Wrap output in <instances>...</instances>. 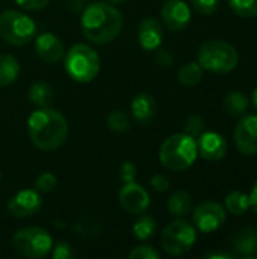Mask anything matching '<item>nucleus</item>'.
<instances>
[{
    "label": "nucleus",
    "instance_id": "f257e3e1",
    "mask_svg": "<svg viewBox=\"0 0 257 259\" xmlns=\"http://www.w3.org/2000/svg\"><path fill=\"white\" fill-rule=\"evenodd\" d=\"M27 132L32 143L41 150H56L68 135L65 117L53 108H38L27 118Z\"/></svg>",
    "mask_w": 257,
    "mask_h": 259
},
{
    "label": "nucleus",
    "instance_id": "f03ea898",
    "mask_svg": "<svg viewBox=\"0 0 257 259\" xmlns=\"http://www.w3.org/2000/svg\"><path fill=\"white\" fill-rule=\"evenodd\" d=\"M80 26L88 41L108 44L120 35L123 29V14L109 3H92L83 11Z\"/></svg>",
    "mask_w": 257,
    "mask_h": 259
},
{
    "label": "nucleus",
    "instance_id": "7ed1b4c3",
    "mask_svg": "<svg viewBox=\"0 0 257 259\" xmlns=\"http://www.w3.org/2000/svg\"><path fill=\"white\" fill-rule=\"evenodd\" d=\"M197 156V141L185 132L168 137L159 149V159L162 165L173 171H183L189 168L195 162Z\"/></svg>",
    "mask_w": 257,
    "mask_h": 259
},
{
    "label": "nucleus",
    "instance_id": "20e7f679",
    "mask_svg": "<svg viewBox=\"0 0 257 259\" xmlns=\"http://www.w3.org/2000/svg\"><path fill=\"white\" fill-rule=\"evenodd\" d=\"M197 62L203 70L224 74L238 67L239 55L230 42L223 39H211L198 49Z\"/></svg>",
    "mask_w": 257,
    "mask_h": 259
},
{
    "label": "nucleus",
    "instance_id": "39448f33",
    "mask_svg": "<svg viewBox=\"0 0 257 259\" xmlns=\"http://www.w3.org/2000/svg\"><path fill=\"white\" fill-rule=\"evenodd\" d=\"M65 70L76 82H91L100 73V56L88 44H74L65 55Z\"/></svg>",
    "mask_w": 257,
    "mask_h": 259
},
{
    "label": "nucleus",
    "instance_id": "423d86ee",
    "mask_svg": "<svg viewBox=\"0 0 257 259\" xmlns=\"http://www.w3.org/2000/svg\"><path fill=\"white\" fill-rule=\"evenodd\" d=\"M36 36V23L20 11H5L0 14V38L11 46L21 47Z\"/></svg>",
    "mask_w": 257,
    "mask_h": 259
},
{
    "label": "nucleus",
    "instance_id": "0eeeda50",
    "mask_svg": "<svg viewBox=\"0 0 257 259\" xmlns=\"http://www.w3.org/2000/svg\"><path fill=\"white\" fill-rule=\"evenodd\" d=\"M53 247L50 234L42 228H24L12 237V249L17 255L29 259H41L47 256Z\"/></svg>",
    "mask_w": 257,
    "mask_h": 259
},
{
    "label": "nucleus",
    "instance_id": "6e6552de",
    "mask_svg": "<svg viewBox=\"0 0 257 259\" xmlns=\"http://www.w3.org/2000/svg\"><path fill=\"white\" fill-rule=\"evenodd\" d=\"M197 241L195 226L182 217L171 222L161 234V246L171 256L188 253Z\"/></svg>",
    "mask_w": 257,
    "mask_h": 259
},
{
    "label": "nucleus",
    "instance_id": "1a4fd4ad",
    "mask_svg": "<svg viewBox=\"0 0 257 259\" xmlns=\"http://www.w3.org/2000/svg\"><path fill=\"white\" fill-rule=\"evenodd\" d=\"M227 220L226 208L218 202H203L192 212V223L195 229L203 234L218 231Z\"/></svg>",
    "mask_w": 257,
    "mask_h": 259
},
{
    "label": "nucleus",
    "instance_id": "9d476101",
    "mask_svg": "<svg viewBox=\"0 0 257 259\" xmlns=\"http://www.w3.org/2000/svg\"><path fill=\"white\" fill-rule=\"evenodd\" d=\"M235 144L242 155H257V114H245L239 118L233 132Z\"/></svg>",
    "mask_w": 257,
    "mask_h": 259
},
{
    "label": "nucleus",
    "instance_id": "9b49d317",
    "mask_svg": "<svg viewBox=\"0 0 257 259\" xmlns=\"http://www.w3.org/2000/svg\"><path fill=\"white\" fill-rule=\"evenodd\" d=\"M118 202L121 205V208L129 212V214H144L148 206H150V194L147 193V190L133 182H127L121 187L120 193H118Z\"/></svg>",
    "mask_w": 257,
    "mask_h": 259
},
{
    "label": "nucleus",
    "instance_id": "f8f14e48",
    "mask_svg": "<svg viewBox=\"0 0 257 259\" xmlns=\"http://www.w3.org/2000/svg\"><path fill=\"white\" fill-rule=\"evenodd\" d=\"M161 17L170 30L182 32L191 23V8L183 0H167L162 5Z\"/></svg>",
    "mask_w": 257,
    "mask_h": 259
},
{
    "label": "nucleus",
    "instance_id": "ddd939ff",
    "mask_svg": "<svg viewBox=\"0 0 257 259\" xmlns=\"http://www.w3.org/2000/svg\"><path fill=\"white\" fill-rule=\"evenodd\" d=\"M42 208V199L36 190H21L8 203V211L17 219H26L38 214Z\"/></svg>",
    "mask_w": 257,
    "mask_h": 259
},
{
    "label": "nucleus",
    "instance_id": "4468645a",
    "mask_svg": "<svg viewBox=\"0 0 257 259\" xmlns=\"http://www.w3.org/2000/svg\"><path fill=\"white\" fill-rule=\"evenodd\" d=\"M195 141L198 155L206 161H221L227 153V141L218 132H203Z\"/></svg>",
    "mask_w": 257,
    "mask_h": 259
},
{
    "label": "nucleus",
    "instance_id": "2eb2a0df",
    "mask_svg": "<svg viewBox=\"0 0 257 259\" xmlns=\"http://www.w3.org/2000/svg\"><path fill=\"white\" fill-rule=\"evenodd\" d=\"M138 39L144 50L155 52L161 47L164 39V27L155 17L144 18L138 26Z\"/></svg>",
    "mask_w": 257,
    "mask_h": 259
},
{
    "label": "nucleus",
    "instance_id": "dca6fc26",
    "mask_svg": "<svg viewBox=\"0 0 257 259\" xmlns=\"http://www.w3.org/2000/svg\"><path fill=\"white\" fill-rule=\"evenodd\" d=\"M35 49L38 56L48 62V64H56L59 62L64 56H65V50H64V44L62 41L53 35V33H41L36 41H35Z\"/></svg>",
    "mask_w": 257,
    "mask_h": 259
},
{
    "label": "nucleus",
    "instance_id": "f3484780",
    "mask_svg": "<svg viewBox=\"0 0 257 259\" xmlns=\"http://www.w3.org/2000/svg\"><path fill=\"white\" fill-rule=\"evenodd\" d=\"M130 114L138 124L141 126L150 124L156 118V114H158L156 99L147 93H141L135 96L130 105Z\"/></svg>",
    "mask_w": 257,
    "mask_h": 259
},
{
    "label": "nucleus",
    "instance_id": "a211bd4d",
    "mask_svg": "<svg viewBox=\"0 0 257 259\" xmlns=\"http://www.w3.org/2000/svg\"><path fill=\"white\" fill-rule=\"evenodd\" d=\"M232 247L236 256L256 258L257 256V229L244 228L238 231L232 238Z\"/></svg>",
    "mask_w": 257,
    "mask_h": 259
},
{
    "label": "nucleus",
    "instance_id": "6ab92c4d",
    "mask_svg": "<svg viewBox=\"0 0 257 259\" xmlns=\"http://www.w3.org/2000/svg\"><path fill=\"white\" fill-rule=\"evenodd\" d=\"M250 108V99L241 91H230L223 100V109L233 118H241Z\"/></svg>",
    "mask_w": 257,
    "mask_h": 259
},
{
    "label": "nucleus",
    "instance_id": "aec40b11",
    "mask_svg": "<svg viewBox=\"0 0 257 259\" xmlns=\"http://www.w3.org/2000/svg\"><path fill=\"white\" fill-rule=\"evenodd\" d=\"M167 208L171 215L177 219L185 217L186 214H189V211H192V197L185 190L174 191L167 202Z\"/></svg>",
    "mask_w": 257,
    "mask_h": 259
},
{
    "label": "nucleus",
    "instance_id": "412c9836",
    "mask_svg": "<svg viewBox=\"0 0 257 259\" xmlns=\"http://www.w3.org/2000/svg\"><path fill=\"white\" fill-rule=\"evenodd\" d=\"M18 74H20V64L17 58L8 53H0V88L14 83Z\"/></svg>",
    "mask_w": 257,
    "mask_h": 259
},
{
    "label": "nucleus",
    "instance_id": "4be33fe9",
    "mask_svg": "<svg viewBox=\"0 0 257 259\" xmlns=\"http://www.w3.org/2000/svg\"><path fill=\"white\" fill-rule=\"evenodd\" d=\"M29 100L38 106V108H45L50 106L53 100V88L47 82H33L29 88Z\"/></svg>",
    "mask_w": 257,
    "mask_h": 259
},
{
    "label": "nucleus",
    "instance_id": "5701e85b",
    "mask_svg": "<svg viewBox=\"0 0 257 259\" xmlns=\"http://www.w3.org/2000/svg\"><path fill=\"white\" fill-rule=\"evenodd\" d=\"M224 208L233 215H244L250 211V196L244 191H232L224 199Z\"/></svg>",
    "mask_w": 257,
    "mask_h": 259
},
{
    "label": "nucleus",
    "instance_id": "b1692460",
    "mask_svg": "<svg viewBox=\"0 0 257 259\" xmlns=\"http://www.w3.org/2000/svg\"><path fill=\"white\" fill-rule=\"evenodd\" d=\"M203 71L204 70L201 68V65L197 61H191V62H186L185 65H182L179 68L177 79L185 87H195L201 82Z\"/></svg>",
    "mask_w": 257,
    "mask_h": 259
},
{
    "label": "nucleus",
    "instance_id": "393cba45",
    "mask_svg": "<svg viewBox=\"0 0 257 259\" xmlns=\"http://www.w3.org/2000/svg\"><path fill=\"white\" fill-rule=\"evenodd\" d=\"M158 232V223L153 217L150 215H142L135 225H133V235L141 240V241H145V240H150L155 237V234Z\"/></svg>",
    "mask_w": 257,
    "mask_h": 259
},
{
    "label": "nucleus",
    "instance_id": "a878e982",
    "mask_svg": "<svg viewBox=\"0 0 257 259\" xmlns=\"http://www.w3.org/2000/svg\"><path fill=\"white\" fill-rule=\"evenodd\" d=\"M232 11L244 18L257 17V0H227Z\"/></svg>",
    "mask_w": 257,
    "mask_h": 259
},
{
    "label": "nucleus",
    "instance_id": "bb28decb",
    "mask_svg": "<svg viewBox=\"0 0 257 259\" xmlns=\"http://www.w3.org/2000/svg\"><path fill=\"white\" fill-rule=\"evenodd\" d=\"M108 127L114 132H126L130 127V118L123 111H112L106 118Z\"/></svg>",
    "mask_w": 257,
    "mask_h": 259
},
{
    "label": "nucleus",
    "instance_id": "cd10ccee",
    "mask_svg": "<svg viewBox=\"0 0 257 259\" xmlns=\"http://www.w3.org/2000/svg\"><path fill=\"white\" fill-rule=\"evenodd\" d=\"M58 181L55 178L53 173L50 171H42L41 175H38V178L35 179V190L38 193H42V194H47V193H52L56 187Z\"/></svg>",
    "mask_w": 257,
    "mask_h": 259
},
{
    "label": "nucleus",
    "instance_id": "c85d7f7f",
    "mask_svg": "<svg viewBox=\"0 0 257 259\" xmlns=\"http://www.w3.org/2000/svg\"><path fill=\"white\" fill-rule=\"evenodd\" d=\"M203 132H204V118L201 115H191L185 123V134L197 140Z\"/></svg>",
    "mask_w": 257,
    "mask_h": 259
},
{
    "label": "nucleus",
    "instance_id": "c756f323",
    "mask_svg": "<svg viewBox=\"0 0 257 259\" xmlns=\"http://www.w3.org/2000/svg\"><path fill=\"white\" fill-rule=\"evenodd\" d=\"M191 6L201 15H212L217 12L220 0H189Z\"/></svg>",
    "mask_w": 257,
    "mask_h": 259
},
{
    "label": "nucleus",
    "instance_id": "7c9ffc66",
    "mask_svg": "<svg viewBox=\"0 0 257 259\" xmlns=\"http://www.w3.org/2000/svg\"><path fill=\"white\" fill-rule=\"evenodd\" d=\"M130 259H161V253L151 246H138L133 247L129 253Z\"/></svg>",
    "mask_w": 257,
    "mask_h": 259
},
{
    "label": "nucleus",
    "instance_id": "2f4dec72",
    "mask_svg": "<svg viewBox=\"0 0 257 259\" xmlns=\"http://www.w3.org/2000/svg\"><path fill=\"white\" fill-rule=\"evenodd\" d=\"M76 256L74 249L67 241H59L55 247H52V258L53 259H71Z\"/></svg>",
    "mask_w": 257,
    "mask_h": 259
},
{
    "label": "nucleus",
    "instance_id": "473e14b6",
    "mask_svg": "<svg viewBox=\"0 0 257 259\" xmlns=\"http://www.w3.org/2000/svg\"><path fill=\"white\" fill-rule=\"evenodd\" d=\"M155 52H156V53H155V61L158 62L159 67L168 68V67L173 65V62H174V55H173L171 50H167V49H161V47H159V49H156Z\"/></svg>",
    "mask_w": 257,
    "mask_h": 259
},
{
    "label": "nucleus",
    "instance_id": "72a5a7b5",
    "mask_svg": "<svg viewBox=\"0 0 257 259\" xmlns=\"http://www.w3.org/2000/svg\"><path fill=\"white\" fill-rule=\"evenodd\" d=\"M136 178V165L130 161H126L121 164L120 167V179L127 184V182H133Z\"/></svg>",
    "mask_w": 257,
    "mask_h": 259
},
{
    "label": "nucleus",
    "instance_id": "f704fd0d",
    "mask_svg": "<svg viewBox=\"0 0 257 259\" xmlns=\"http://www.w3.org/2000/svg\"><path fill=\"white\" fill-rule=\"evenodd\" d=\"M15 3L26 11H39L44 9L50 3V0H15Z\"/></svg>",
    "mask_w": 257,
    "mask_h": 259
},
{
    "label": "nucleus",
    "instance_id": "c9c22d12",
    "mask_svg": "<svg viewBox=\"0 0 257 259\" xmlns=\"http://www.w3.org/2000/svg\"><path fill=\"white\" fill-rule=\"evenodd\" d=\"M150 185L155 191H159V193H164L170 188V179L164 175H155L151 179H150Z\"/></svg>",
    "mask_w": 257,
    "mask_h": 259
},
{
    "label": "nucleus",
    "instance_id": "e433bc0d",
    "mask_svg": "<svg viewBox=\"0 0 257 259\" xmlns=\"http://www.w3.org/2000/svg\"><path fill=\"white\" fill-rule=\"evenodd\" d=\"M206 259H233L236 258L235 253H229V252H211L208 255H204Z\"/></svg>",
    "mask_w": 257,
    "mask_h": 259
},
{
    "label": "nucleus",
    "instance_id": "4c0bfd02",
    "mask_svg": "<svg viewBox=\"0 0 257 259\" xmlns=\"http://www.w3.org/2000/svg\"><path fill=\"white\" fill-rule=\"evenodd\" d=\"M248 196H250V208H251V211L257 215V181L256 184L253 185L251 193Z\"/></svg>",
    "mask_w": 257,
    "mask_h": 259
},
{
    "label": "nucleus",
    "instance_id": "58836bf2",
    "mask_svg": "<svg viewBox=\"0 0 257 259\" xmlns=\"http://www.w3.org/2000/svg\"><path fill=\"white\" fill-rule=\"evenodd\" d=\"M251 103H253V106L257 109V87L254 88L253 94H251Z\"/></svg>",
    "mask_w": 257,
    "mask_h": 259
},
{
    "label": "nucleus",
    "instance_id": "ea45409f",
    "mask_svg": "<svg viewBox=\"0 0 257 259\" xmlns=\"http://www.w3.org/2000/svg\"><path fill=\"white\" fill-rule=\"evenodd\" d=\"M109 3H123V2H126V0H108Z\"/></svg>",
    "mask_w": 257,
    "mask_h": 259
},
{
    "label": "nucleus",
    "instance_id": "a19ab883",
    "mask_svg": "<svg viewBox=\"0 0 257 259\" xmlns=\"http://www.w3.org/2000/svg\"><path fill=\"white\" fill-rule=\"evenodd\" d=\"M0 182H2V173H0Z\"/></svg>",
    "mask_w": 257,
    "mask_h": 259
}]
</instances>
